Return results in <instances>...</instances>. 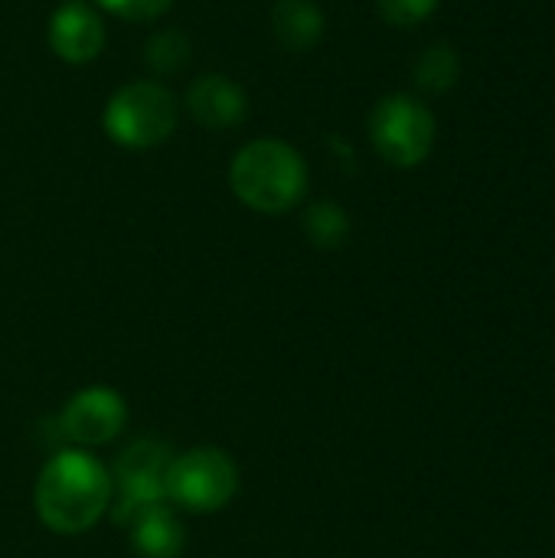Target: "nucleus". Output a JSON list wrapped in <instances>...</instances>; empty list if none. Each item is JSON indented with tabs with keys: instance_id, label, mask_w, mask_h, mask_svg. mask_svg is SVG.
<instances>
[{
	"instance_id": "nucleus-1",
	"label": "nucleus",
	"mask_w": 555,
	"mask_h": 558,
	"mask_svg": "<svg viewBox=\"0 0 555 558\" xmlns=\"http://www.w3.org/2000/svg\"><path fill=\"white\" fill-rule=\"evenodd\" d=\"M111 471L85 448L56 451L33 487L36 517L59 536L88 533L111 510Z\"/></svg>"
},
{
	"instance_id": "nucleus-2",
	"label": "nucleus",
	"mask_w": 555,
	"mask_h": 558,
	"mask_svg": "<svg viewBox=\"0 0 555 558\" xmlns=\"http://www.w3.org/2000/svg\"><path fill=\"white\" fill-rule=\"evenodd\" d=\"M229 186L242 206L262 216L291 213L307 193V163L298 147L278 137H258L239 147L229 163Z\"/></svg>"
},
{
	"instance_id": "nucleus-3",
	"label": "nucleus",
	"mask_w": 555,
	"mask_h": 558,
	"mask_svg": "<svg viewBox=\"0 0 555 558\" xmlns=\"http://www.w3.org/2000/svg\"><path fill=\"white\" fill-rule=\"evenodd\" d=\"M180 121V105L157 78H137L121 85L101 114L105 134L128 150H150L164 144Z\"/></svg>"
},
{
	"instance_id": "nucleus-4",
	"label": "nucleus",
	"mask_w": 555,
	"mask_h": 558,
	"mask_svg": "<svg viewBox=\"0 0 555 558\" xmlns=\"http://www.w3.org/2000/svg\"><path fill=\"white\" fill-rule=\"evenodd\" d=\"M370 144L389 167L412 170L425 163L435 147L432 108L406 92L383 95L370 111Z\"/></svg>"
},
{
	"instance_id": "nucleus-5",
	"label": "nucleus",
	"mask_w": 555,
	"mask_h": 558,
	"mask_svg": "<svg viewBox=\"0 0 555 558\" xmlns=\"http://www.w3.org/2000/svg\"><path fill=\"white\" fill-rule=\"evenodd\" d=\"M239 494V468L222 448H190L173 454L167 471V504L186 513H219Z\"/></svg>"
},
{
	"instance_id": "nucleus-6",
	"label": "nucleus",
	"mask_w": 555,
	"mask_h": 558,
	"mask_svg": "<svg viewBox=\"0 0 555 558\" xmlns=\"http://www.w3.org/2000/svg\"><path fill=\"white\" fill-rule=\"evenodd\" d=\"M170 461H173L170 445L154 438H137L114 458L111 468V487L118 490V507H111L114 523H121L137 507L167 500Z\"/></svg>"
},
{
	"instance_id": "nucleus-7",
	"label": "nucleus",
	"mask_w": 555,
	"mask_h": 558,
	"mask_svg": "<svg viewBox=\"0 0 555 558\" xmlns=\"http://www.w3.org/2000/svg\"><path fill=\"white\" fill-rule=\"evenodd\" d=\"M128 425V402L118 389L88 386L69 396L59 415V432L75 448H98L114 441Z\"/></svg>"
},
{
	"instance_id": "nucleus-8",
	"label": "nucleus",
	"mask_w": 555,
	"mask_h": 558,
	"mask_svg": "<svg viewBox=\"0 0 555 558\" xmlns=\"http://www.w3.org/2000/svg\"><path fill=\"white\" fill-rule=\"evenodd\" d=\"M49 49L69 62V65H85L92 59L101 56L105 49V23L98 16V10L85 0H65L52 10L49 16V29H46Z\"/></svg>"
},
{
	"instance_id": "nucleus-9",
	"label": "nucleus",
	"mask_w": 555,
	"mask_h": 558,
	"mask_svg": "<svg viewBox=\"0 0 555 558\" xmlns=\"http://www.w3.org/2000/svg\"><path fill=\"white\" fill-rule=\"evenodd\" d=\"M186 111L200 128L226 131V128H236L239 121H245L249 95L239 82H232L219 72H209V75H200L190 82Z\"/></svg>"
},
{
	"instance_id": "nucleus-10",
	"label": "nucleus",
	"mask_w": 555,
	"mask_h": 558,
	"mask_svg": "<svg viewBox=\"0 0 555 558\" xmlns=\"http://www.w3.org/2000/svg\"><path fill=\"white\" fill-rule=\"evenodd\" d=\"M118 526L128 530L131 553L137 558H177L186 546L183 523H180L177 510L167 500L137 507Z\"/></svg>"
},
{
	"instance_id": "nucleus-11",
	"label": "nucleus",
	"mask_w": 555,
	"mask_h": 558,
	"mask_svg": "<svg viewBox=\"0 0 555 558\" xmlns=\"http://www.w3.org/2000/svg\"><path fill=\"white\" fill-rule=\"evenodd\" d=\"M272 33L288 52H311L324 39V10L314 0H275Z\"/></svg>"
},
{
	"instance_id": "nucleus-12",
	"label": "nucleus",
	"mask_w": 555,
	"mask_h": 558,
	"mask_svg": "<svg viewBox=\"0 0 555 558\" xmlns=\"http://www.w3.org/2000/svg\"><path fill=\"white\" fill-rule=\"evenodd\" d=\"M461 78V56L451 43H432L415 59V85L425 95H445Z\"/></svg>"
},
{
	"instance_id": "nucleus-13",
	"label": "nucleus",
	"mask_w": 555,
	"mask_h": 558,
	"mask_svg": "<svg viewBox=\"0 0 555 558\" xmlns=\"http://www.w3.org/2000/svg\"><path fill=\"white\" fill-rule=\"evenodd\" d=\"M304 232L317 248H340L350 239V216L334 199H317L304 213Z\"/></svg>"
},
{
	"instance_id": "nucleus-14",
	"label": "nucleus",
	"mask_w": 555,
	"mask_h": 558,
	"mask_svg": "<svg viewBox=\"0 0 555 558\" xmlns=\"http://www.w3.org/2000/svg\"><path fill=\"white\" fill-rule=\"evenodd\" d=\"M144 62L154 75H177L190 62V39L180 29H160L147 39Z\"/></svg>"
},
{
	"instance_id": "nucleus-15",
	"label": "nucleus",
	"mask_w": 555,
	"mask_h": 558,
	"mask_svg": "<svg viewBox=\"0 0 555 558\" xmlns=\"http://www.w3.org/2000/svg\"><path fill=\"white\" fill-rule=\"evenodd\" d=\"M376 10L389 26L412 29L438 10V0H376Z\"/></svg>"
},
{
	"instance_id": "nucleus-16",
	"label": "nucleus",
	"mask_w": 555,
	"mask_h": 558,
	"mask_svg": "<svg viewBox=\"0 0 555 558\" xmlns=\"http://www.w3.org/2000/svg\"><path fill=\"white\" fill-rule=\"evenodd\" d=\"M101 10H108L111 16L131 20V23H147L157 20L170 10L173 0H95Z\"/></svg>"
}]
</instances>
